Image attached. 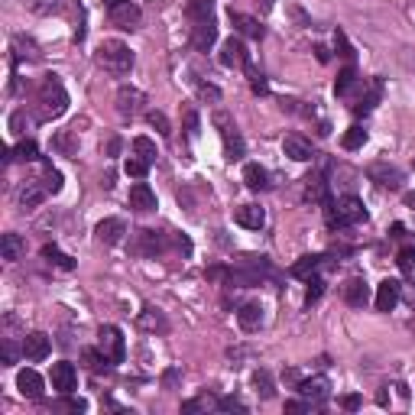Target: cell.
Segmentation results:
<instances>
[{
	"instance_id": "cell-1",
	"label": "cell",
	"mask_w": 415,
	"mask_h": 415,
	"mask_svg": "<svg viewBox=\"0 0 415 415\" xmlns=\"http://www.w3.org/2000/svg\"><path fill=\"white\" fill-rule=\"evenodd\" d=\"M36 101H39V117H42V120H56V117H62V113L68 111V95L56 75H49L46 81L39 85Z\"/></svg>"
},
{
	"instance_id": "cell-2",
	"label": "cell",
	"mask_w": 415,
	"mask_h": 415,
	"mask_svg": "<svg viewBox=\"0 0 415 415\" xmlns=\"http://www.w3.org/2000/svg\"><path fill=\"white\" fill-rule=\"evenodd\" d=\"M97 65H104L111 75H127L133 68V52L120 39H104L97 46Z\"/></svg>"
},
{
	"instance_id": "cell-3",
	"label": "cell",
	"mask_w": 415,
	"mask_h": 415,
	"mask_svg": "<svg viewBox=\"0 0 415 415\" xmlns=\"http://www.w3.org/2000/svg\"><path fill=\"white\" fill-rule=\"evenodd\" d=\"M324 208H328V224L331 227H347V224H357V221L367 217L363 201H360L357 195H347V198H340L338 205H328V201H324Z\"/></svg>"
},
{
	"instance_id": "cell-4",
	"label": "cell",
	"mask_w": 415,
	"mask_h": 415,
	"mask_svg": "<svg viewBox=\"0 0 415 415\" xmlns=\"http://www.w3.org/2000/svg\"><path fill=\"white\" fill-rule=\"evenodd\" d=\"M214 127L221 130V140H224V152H227V159L234 162L244 156V136L237 133V123L227 117L224 111H217L214 113Z\"/></svg>"
},
{
	"instance_id": "cell-5",
	"label": "cell",
	"mask_w": 415,
	"mask_h": 415,
	"mask_svg": "<svg viewBox=\"0 0 415 415\" xmlns=\"http://www.w3.org/2000/svg\"><path fill=\"white\" fill-rule=\"evenodd\" d=\"M97 347H101V354L113 363H123V354H127V347H123V334L120 328H113V324H104L101 331H97Z\"/></svg>"
},
{
	"instance_id": "cell-6",
	"label": "cell",
	"mask_w": 415,
	"mask_h": 415,
	"mask_svg": "<svg viewBox=\"0 0 415 415\" xmlns=\"http://www.w3.org/2000/svg\"><path fill=\"white\" fill-rule=\"evenodd\" d=\"M370 182H377L379 189H389V191H396L402 189V182H406V175H402V169H396V166H389V162H373L367 169Z\"/></svg>"
},
{
	"instance_id": "cell-7",
	"label": "cell",
	"mask_w": 415,
	"mask_h": 415,
	"mask_svg": "<svg viewBox=\"0 0 415 415\" xmlns=\"http://www.w3.org/2000/svg\"><path fill=\"white\" fill-rule=\"evenodd\" d=\"M143 19V10L133 3V0H117L111 3V23L120 29H136Z\"/></svg>"
},
{
	"instance_id": "cell-8",
	"label": "cell",
	"mask_w": 415,
	"mask_h": 415,
	"mask_svg": "<svg viewBox=\"0 0 415 415\" xmlns=\"http://www.w3.org/2000/svg\"><path fill=\"white\" fill-rule=\"evenodd\" d=\"M113 104H117V113H120V117H136V113L143 111V104H146V95H143L140 88L123 85V88H117Z\"/></svg>"
},
{
	"instance_id": "cell-9",
	"label": "cell",
	"mask_w": 415,
	"mask_h": 415,
	"mask_svg": "<svg viewBox=\"0 0 415 415\" xmlns=\"http://www.w3.org/2000/svg\"><path fill=\"white\" fill-rule=\"evenodd\" d=\"M166 234H159V230H136V237H133V253L140 256H156L166 250Z\"/></svg>"
},
{
	"instance_id": "cell-10",
	"label": "cell",
	"mask_w": 415,
	"mask_h": 415,
	"mask_svg": "<svg viewBox=\"0 0 415 415\" xmlns=\"http://www.w3.org/2000/svg\"><path fill=\"white\" fill-rule=\"evenodd\" d=\"M23 357L33 360V363H39V360L49 357V350H52V340H49V334H42V331H33V334H26L23 338Z\"/></svg>"
},
{
	"instance_id": "cell-11",
	"label": "cell",
	"mask_w": 415,
	"mask_h": 415,
	"mask_svg": "<svg viewBox=\"0 0 415 415\" xmlns=\"http://www.w3.org/2000/svg\"><path fill=\"white\" fill-rule=\"evenodd\" d=\"M246 62H250V56H246L244 42H240L237 36L224 39V46H221V65L224 68H244Z\"/></svg>"
},
{
	"instance_id": "cell-12",
	"label": "cell",
	"mask_w": 415,
	"mask_h": 415,
	"mask_svg": "<svg viewBox=\"0 0 415 415\" xmlns=\"http://www.w3.org/2000/svg\"><path fill=\"white\" fill-rule=\"evenodd\" d=\"M75 386H78L75 367H72L68 360H58V363H52V389H58V393L65 396V393H72Z\"/></svg>"
},
{
	"instance_id": "cell-13",
	"label": "cell",
	"mask_w": 415,
	"mask_h": 415,
	"mask_svg": "<svg viewBox=\"0 0 415 415\" xmlns=\"http://www.w3.org/2000/svg\"><path fill=\"white\" fill-rule=\"evenodd\" d=\"M283 152L289 156V159L295 162H311L315 159V150H311V143L305 140V136H299V133H289L283 140Z\"/></svg>"
},
{
	"instance_id": "cell-14",
	"label": "cell",
	"mask_w": 415,
	"mask_h": 415,
	"mask_svg": "<svg viewBox=\"0 0 415 415\" xmlns=\"http://www.w3.org/2000/svg\"><path fill=\"white\" fill-rule=\"evenodd\" d=\"M46 195H49L46 185H39L36 179L26 182V185H23V189L17 191V205H19V211H33V208H39Z\"/></svg>"
},
{
	"instance_id": "cell-15",
	"label": "cell",
	"mask_w": 415,
	"mask_h": 415,
	"mask_svg": "<svg viewBox=\"0 0 415 415\" xmlns=\"http://www.w3.org/2000/svg\"><path fill=\"white\" fill-rule=\"evenodd\" d=\"M97 240L101 244H107V246H113V244H120L123 240V234H127V224H123L120 217H104L101 224H97Z\"/></svg>"
},
{
	"instance_id": "cell-16",
	"label": "cell",
	"mask_w": 415,
	"mask_h": 415,
	"mask_svg": "<svg viewBox=\"0 0 415 415\" xmlns=\"http://www.w3.org/2000/svg\"><path fill=\"white\" fill-rule=\"evenodd\" d=\"M399 292H402V285L396 283V279H383V283L377 285V311H393L399 302Z\"/></svg>"
},
{
	"instance_id": "cell-17",
	"label": "cell",
	"mask_w": 415,
	"mask_h": 415,
	"mask_svg": "<svg viewBox=\"0 0 415 415\" xmlns=\"http://www.w3.org/2000/svg\"><path fill=\"white\" fill-rule=\"evenodd\" d=\"M299 393H302L308 402H324V399L331 396V383L324 377H311V379L299 383Z\"/></svg>"
},
{
	"instance_id": "cell-18",
	"label": "cell",
	"mask_w": 415,
	"mask_h": 415,
	"mask_svg": "<svg viewBox=\"0 0 415 415\" xmlns=\"http://www.w3.org/2000/svg\"><path fill=\"white\" fill-rule=\"evenodd\" d=\"M234 217H237V224L246 227V230H260L266 224V211L260 205H240Z\"/></svg>"
},
{
	"instance_id": "cell-19",
	"label": "cell",
	"mask_w": 415,
	"mask_h": 415,
	"mask_svg": "<svg viewBox=\"0 0 415 415\" xmlns=\"http://www.w3.org/2000/svg\"><path fill=\"white\" fill-rule=\"evenodd\" d=\"M17 389L23 393L26 399H39L42 396V377H39L36 370H19L17 373Z\"/></svg>"
},
{
	"instance_id": "cell-20",
	"label": "cell",
	"mask_w": 415,
	"mask_h": 415,
	"mask_svg": "<svg viewBox=\"0 0 415 415\" xmlns=\"http://www.w3.org/2000/svg\"><path fill=\"white\" fill-rule=\"evenodd\" d=\"M217 42V23L208 19V23H195V33H191V46L198 52H208V49Z\"/></svg>"
},
{
	"instance_id": "cell-21",
	"label": "cell",
	"mask_w": 415,
	"mask_h": 415,
	"mask_svg": "<svg viewBox=\"0 0 415 415\" xmlns=\"http://www.w3.org/2000/svg\"><path fill=\"white\" fill-rule=\"evenodd\" d=\"M127 201H130L133 211H152V208H156V191H152L146 182H136L130 189V198Z\"/></svg>"
},
{
	"instance_id": "cell-22",
	"label": "cell",
	"mask_w": 415,
	"mask_h": 415,
	"mask_svg": "<svg viewBox=\"0 0 415 415\" xmlns=\"http://www.w3.org/2000/svg\"><path fill=\"white\" fill-rule=\"evenodd\" d=\"M23 253H26V240L19 234H3V240H0V256H3L7 263H17Z\"/></svg>"
},
{
	"instance_id": "cell-23",
	"label": "cell",
	"mask_w": 415,
	"mask_h": 415,
	"mask_svg": "<svg viewBox=\"0 0 415 415\" xmlns=\"http://www.w3.org/2000/svg\"><path fill=\"white\" fill-rule=\"evenodd\" d=\"M244 182H246V189L250 191H263V189H269V172H266L263 166H256V162H246Z\"/></svg>"
},
{
	"instance_id": "cell-24",
	"label": "cell",
	"mask_w": 415,
	"mask_h": 415,
	"mask_svg": "<svg viewBox=\"0 0 415 415\" xmlns=\"http://www.w3.org/2000/svg\"><path fill=\"white\" fill-rule=\"evenodd\" d=\"M344 302L354 305V308H363V305L370 302V289L363 279H350L347 285H344Z\"/></svg>"
},
{
	"instance_id": "cell-25",
	"label": "cell",
	"mask_w": 415,
	"mask_h": 415,
	"mask_svg": "<svg viewBox=\"0 0 415 415\" xmlns=\"http://www.w3.org/2000/svg\"><path fill=\"white\" fill-rule=\"evenodd\" d=\"M237 321H240V328L244 331H256L260 324H263V308L256 302H246L237 308Z\"/></svg>"
},
{
	"instance_id": "cell-26",
	"label": "cell",
	"mask_w": 415,
	"mask_h": 415,
	"mask_svg": "<svg viewBox=\"0 0 415 415\" xmlns=\"http://www.w3.org/2000/svg\"><path fill=\"white\" fill-rule=\"evenodd\" d=\"M379 95H383V81H379V78H370V81H367V95L354 104V113H370L373 107H377Z\"/></svg>"
},
{
	"instance_id": "cell-27",
	"label": "cell",
	"mask_w": 415,
	"mask_h": 415,
	"mask_svg": "<svg viewBox=\"0 0 415 415\" xmlns=\"http://www.w3.org/2000/svg\"><path fill=\"white\" fill-rule=\"evenodd\" d=\"M185 17H189L191 23L214 19V0H189V3H185Z\"/></svg>"
},
{
	"instance_id": "cell-28",
	"label": "cell",
	"mask_w": 415,
	"mask_h": 415,
	"mask_svg": "<svg viewBox=\"0 0 415 415\" xmlns=\"http://www.w3.org/2000/svg\"><path fill=\"white\" fill-rule=\"evenodd\" d=\"M13 58H29V62H39L42 52H39V46L29 36L17 33V36H13Z\"/></svg>"
},
{
	"instance_id": "cell-29",
	"label": "cell",
	"mask_w": 415,
	"mask_h": 415,
	"mask_svg": "<svg viewBox=\"0 0 415 415\" xmlns=\"http://www.w3.org/2000/svg\"><path fill=\"white\" fill-rule=\"evenodd\" d=\"M230 19H234L237 33H244V36H250V39H260V36H263V26H260V19L246 17V13H230Z\"/></svg>"
},
{
	"instance_id": "cell-30",
	"label": "cell",
	"mask_w": 415,
	"mask_h": 415,
	"mask_svg": "<svg viewBox=\"0 0 415 415\" xmlns=\"http://www.w3.org/2000/svg\"><path fill=\"white\" fill-rule=\"evenodd\" d=\"M253 389H256V396L260 399H273L276 396V383L273 377H269V370H253Z\"/></svg>"
},
{
	"instance_id": "cell-31",
	"label": "cell",
	"mask_w": 415,
	"mask_h": 415,
	"mask_svg": "<svg viewBox=\"0 0 415 415\" xmlns=\"http://www.w3.org/2000/svg\"><path fill=\"white\" fill-rule=\"evenodd\" d=\"M360 85V78H357V72H354V65H347L344 72L338 75V81H334V95L338 97H350V91Z\"/></svg>"
},
{
	"instance_id": "cell-32",
	"label": "cell",
	"mask_w": 415,
	"mask_h": 415,
	"mask_svg": "<svg viewBox=\"0 0 415 415\" xmlns=\"http://www.w3.org/2000/svg\"><path fill=\"white\" fill-rule=\"evenodd\" d=\"M136 324H140L143 331H169V321L162 318L156 308H143L140 318H136Z\"/></svg>"
},
{
	"instance_id": "cell-33",
	"label": "cell",
	"mask_w": 415,
	"mask_h": 415,
	"mask_svg": "<svg viewBox=\"0 0 415 415\" xmlns=\"http://www.w3.org/2000/svg\"><path fill=\"white\" fill-rule=\"evenodd\" d=\"M42 260H49L52 266H58V269H75V260L68 253H62L56 244H46L42 246Z\"/></svg>"
},
{
	"instance_id": "cell-34",
	"label": "cell",
	"mask_w": 415,
	"mask_h": 415,
	"mask_svg": "<svg viewBox=\"0 0 415 415\" xmlns=\"http://www.w3.org/2000/svg\"><path fill=\"white\" fill-rule=\"evenodd\" d=\"M10 159H23V162H33V159H39V150H36V143L33 140H19L13 150L7 152V162Z\"/></svg>"
},
{
	"instance_id": "cell-35",
	"label": "cell",
	"mask_w": 415,
	"mask_h": 415,
	"mask_svg": "<svg viewBox=\"0 0 415 415\" xmlns=\"http://www.w3.org/2000/svg\"><path fill=\"white\" fill-rule=\"evenodd\" d=\"M81 360H85V367L95 370V373H101V370L111 367V360L101 354V347H97V350L95 347H85V350H81Z\"/></svg>"
},
{
	"instance_id": "cell-36",
	"label": "cell",
	"mask_w": 415,
	"mask_h": 415,
	"mask_svg": "<svg viewBox=\"0 0 415 415\" xmlns=\"http://www.w3.org/2000/svg\"><path fill=\"white\" fill-rule=\"evenodd\" d=\"M133 152H136L140 159H146L150 166L156 162V156H159V152H156V143H152L150 136H136V140H133Z\"/></svg>"
},
{
	"instance_id": "cell-37",
	"label": "cell",
	"mask_w": 415,
	"mask_h": 415,
	"mask_svg": "<svg viewBox=\"0 0 415 415\" xmlns=\"http://www.w3.org/2000/svg\"><path fill=\"white\" fill-rule=\"evenodd\" d=\"M305 182H308V185H305V198H308V201H328V185H324L321 175L305 179Z\"/></svg>"
},
{
	"instance_id": "cell-38",
	"label": "cell",
	"mask_w": 415,
	"mask_h": 415,
	"mask_svg": "<svg viewBox=\"0 0 415 415\" xmlns=\"http://www.w3.org/2000/svg\"><path fill=\"white\" fill-rule=\"evenodd\" d=\"M318 266H321V256H302V260L292 266V276H299V279H308V276L315 273Z\"/></svg>"
},
{
	"instance_id": "cell-39",
	"label": "cell",
	"mask_w": 415,
	"mask_h": 415,
	"mask_svg": "<svg viewBox=\"0 0 415 415\" xmlns=\"http://www.w3.org/2000/svg\"><path fill=\"white\" fill-rule=\"evenodd\" d=\"M26 7L36 13V17H49V13H56L62 7V0H26Z\"/></svg>"
},
{
	"instance_id": "cell-40",
	"label": "cell",
	"mask_w": 415,
	"mask_h": 415,
	"mask_svg": "<svg viewBox=\"0 0 415 415\" xmlns=\"http://www.w3.org/2000/svg\"><path fill=\"white\" fill-rule=\"evenodd\" d=\"M367 143V130L363 127H350L347 133H344V150H360Z\"/></svg>"
},
{
	"instance_id": "cell-41",
	"label": "cell",
	"mask_w": 415,
	"mask_h": 415,
	"mask_svg": "<svg viewBox=\"0 0 415 415\" xmlns=\"http://www.w3.org/2000/svg\"><path fill=\"white\" fill-rule=\"evenodd\" d=\"M123 172H127V175H133V179H146V172H150V162L146 159H140V156H136V159H127L123 162Z\"/></svg>"
},
{
	"instance_id": "cell-42",
	"label": "cell",
	"mask_w": 415,
	"mask_h": 415,
	"mask_svg": "<svg viewBox=\"0 0 415 415\" xmlns=\"http://www.w3.org/2000/svg\"><path fill=\"white\" fill-rule=\"evenodd\" d=\"M56 146H58L62 152H65V156H75V152H78V140H75V133H72V130L58 133V136H56Z\"/></svg>"
},
{
	"instance_id": "cell-43",
	"label": "cell",
	"mask_w": 415,
	"mask_h": 415,
	"mask_svg": "<svg viewBox=\"0 0 415 415\" xmlns=\"http://www.w3.org/2000/svg\"><path fill=\"white\" fill-rule=\"evenodd\" d=\"M146 120H150L152 127L162 133V136H169V133H172V127H169V120H166V113H162V111H150V113H146Z\"/></svg>"
},
{
	"instance_id": "cell-44",
	"label": "cell",
	"mask_w": 415,
	"mask_h": 415,
	"mask_svg": "<svg viewBox=\"0 0 415 415\" xmlns=\"http://www.w3.org/2000/svg\"><path fill=\"white\" fill-rule=\"evenodd\" d=\"M396 263H399V269H412L415 266V244H409V246H402V250H399V256H396Z\"/></svg>"
},
{
	"instance_id": "cell-45",
	"label": "cell",
	"mask_w": 415,
	"mask_h": 415,
	"mask_svg": "<svg viewBox=\"0 0 415 415\" xmlns=\"http://www.w3.org/2000/svg\"><path fill=\"white\" fill-rule=\"evenodd\" d=\"M46 189H49V195H58V191H62V172L52 169V166L46 169Z\"/></svg>"
},
{
	"instance_id": "cell-46",
	"label": "cell",
	"mask_w": 415,
	"mask_h": 415,
	"mask_svg": "<svg viewBox=\"0 0 415 415\" xmlns=\"http://www.w3.org/2000/svg\"><path fill=\"white\" fill-rule=\"evenodd\" d=\"M334 46H338V56H344L347 58V62H354V49H350V42H347V36H344V33H334Z\"/></svg>"
},
{
	"instance_id": "cell-47",
	"label": "cell",
	"mask_w": 415,
	"mask_h": 415,
	"mask_svg": "<svg viewBox=\"0 0 415 415\" xmlns=\"http://www.w3.org/2000/svg\"><path fill=\"white\" fill-rule=\"evenodd\" d=\"M19 354H23V347H13V344H10V340H3V354H0V360H3V367H13V363H17V357Z\"/></svg>"
},
{
	"instance_id": "cell-48",
	"label": "cell",
	"mask_w": 415,
	"mask_h": 415,
	"mask_svg": "<svg viewBox=\"0 0 415 415\" xmlns=\"http://www.w3.org/2000/svg\"><path fill=\"white\" fill-rule=\"evenodd\" d=\"M217 409H221V412H244V402H240V399H234V396H227V399H217Z\"/></svg>"
},
{
	"instance_id": "cell-49",
	"label": "cell",
	"mask_w": 415,
	"mask_h": 415,
	"mask_svg": "<svg viewBox=\"0 0 415 415\" xmlns=\"http://www.w3.org/2000/svg\"><path fill=\"white\" fill-rule=\"evenodd\" d=\"M62 409H65V412H85L88 402H85V399H75V396H68V393H65V399H62Z\"/></svg>"
},
{
	"instance_id": "cell-50",
	"label": "cell",
	"mask_w": 415,
	"mask_h": 415,
	"mask_svg": "<svg viewBox=\"0 0 415 415\" xmlns=\"http://www.w3.org/2000/svg\"><path fill=\"white\" fill-rule=\"evenodd\" d=\"M211 406L217 409V402H211L208 396H201V399H191V402H185V406H182V412H198V409H211Z\"/></svg>"
},
{
	"instance_id": "cell-51",
	"label": "cell",
	"mask_w": 415,
	"mask_h": 415,
	"mask_svg": "<svg viewBox=\"0 0 415 415\" xmlns=\"http://www.w3.org/2000/svg\"><path fill=\"white\" fill-rule=\"evenodd\" d=\"M321 292H324V283H321V279H308V299H305V302H318L321 299Z\"/></svg>"
},
{
	"instance_id": "cell-52",
	"label": "cell",
	"mask_w": 415,
	"mask_h": 415,
	"mask_svg": "<svg viewBox=\"0 0 415 415\" xmlns=\"http://www.w3.org/2000/svg\"><path fill=\"white\" fill-rule=\"evenodd\" d=\"M198 95L205 97V101H221V88H214V85H198Z\"/></svg>"
},
{
	"instance_id": "cell-53",
	"label": "cell",
	"mask_w": 415,
	"mask_h": 415,
	"mask_svg": "<svg viewBox=\"0 0 415 415\" xmlns=\"http://www.w3.org/2000/svg\"><path fill=\"white\" fill-rule=\"evenodd\" d=\"M23 123H26V113L17 111L13 117H10V130H13V133H23Z\"/></svg>"
},
{
	"instance_id": "cell-54",
	"label": "cell",
	"mask_w": 415,
	"mask_h": 415,
	"mask_svg": "<svg viewBox=\"0 0 415 415\" xmlns=\"http://www.w3.org/2000/svg\"><path fill=\"white\" fill-rule=\"evenodd\" d=\"M340 406L347 409V412H357V409H360V396H357V393H350V396L340 399Z\"/></svg>"
},
{
	"instance_id": "cell-55",
	"label": "cell",
	"mask_w": 415,
	"mask_h": 415,
	"mask_svg": "<svg viewBox=\"0 0 415 415\" xmlns=\"http://www.w3.org/2000/svg\"><path fill=\"white\" fill-rule=\"evenodd\" d=\"M285 412H292V415H299V412H311V402H285Z\"/></svg>"
},
{
	"instance_id": "cell-56",
	"label": "cell",
	"mask_w": 415,
	"mask_h": 415,
	"mask_svg": "<svg viewBox=\"0 0 415 415\" xmlns=\"http://www.w3.org/2000/svg\"><path fill=\"white\" fill-rule=\"evenodd\" d=\"M185 123H189V133H198V113L185 111Z\"/></svg>"
},
{
	"instance_id": "cell-57",
	"label": "cell",
	"mask_w": 415,
	"mask_h": 415,
	"mask_svg": "<svg viewBox=\"0 0 415 415\" xmlns=\"http://www.w3.org/2000/svg\"><path fill=\"white\" fill-rule=\"evenodd\" d=\"M250 85H253V91H256V95H266V91H269V88H266V81H263V75L250 78Z\"/></svg>"
},
{
	"instance_id": "cell-58",
	"label": "cell",
	"mask_w": 415,
	"mask_h": 415,
	"mask_svg": "<svg viewBox=\"0 0 415 415\" xmlns=\"http://www.w3.org/2000/svg\"><path fill=\"white\" fill-rule=\"evenodd\" d=\"M175 379H179V370H169V373L162 377V383H166V389H172V386H175Z\"/></svg>"
},
{
	"instance_id": "cell-59",
	"label": "cell",
	"mask_w": 415,
	"mask_h": 415,
	"mask_svg": "<svg viewBox=\"0 0 415 415\" xmlns=\"http://www.w3.org/2000/svg\"><path fill=\"white\" fill-rule=\"evenodd\" d=\"M406 205H409V208H412V211H415V191H409V195H406Z\"/></svg>"
},
{
	"instance_id": "cell-60",
	"label": "cell",
	"mask_w": 415,
	"mask_h": 415,
	"mask_svg": "<svg viewBox=\"0 0 415 415\" xmlns=\"http://www.w3.org/2000/svg\"><path fill=\"white\" fill-rule=\"evenodd\" d=\"M101 3H107V7H111V3H117V0H101Z\"/></svg>"
}]
</instances>
